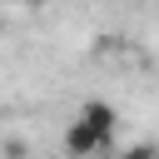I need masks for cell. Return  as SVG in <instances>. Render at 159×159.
Listing matches in <instances>:
<instances>
[{
	"label": "cell",
	"instance_id": "1",
	"mask_svg": "<svg viewBox=\"0 0 159 159\" xmlns=\"http://www.w3.org/2000/svg\"><path fill=\"white\" fill-rule=\"evenodd\" d=\"M75 119H84V124H89V129H94V134H99L104 144H114V124H119V114H114V104H104V99H84Z\"/></svg>",
	"mask_w": 159,
	"mask_h": 159
},
{
	"label": "cell",
	"instance_id": "2",
	"mask_svg": "<svg viewBox=\"0 0 159 159\" xmlns=\"http://www.w3.org/2000/svg\"><path fill=\"white\" fill-rule=\"evenodd\" d=\"M99 149H109L84 119H70V129H65V154L70 159H89V154H99Z\"/></svg>",
	"mask_w": 159,
	"mask_h": 159
},
{
	"label": "cell",
	"instance_id": "3",
	"mask_svg": "<svg viewBox=\"0 0 159 159\" xmlns=\"http://www.w3.org/2000/svg\"><path fill=\"white\" fill-rule=\"evenodd\" d=\"M119 159H159V154H154V144H129Z\"/></svg>",
	"mask_w": 159,
	"mask_h": 159
},
{
	"label": "cell",
	"instance_id": "4",
	"mask_svg": "<svg viewBox=\"0 0 159 159\" xmlns=\"http://www.w3.org/2000/svg\"><path fill=\"white\" fill-rule=\"evenodd\" d=\"M0 30H5V20H0Z\"/></svg>",
	"mask_w": 159,
	"mask_h": 159
}]
</instances>
